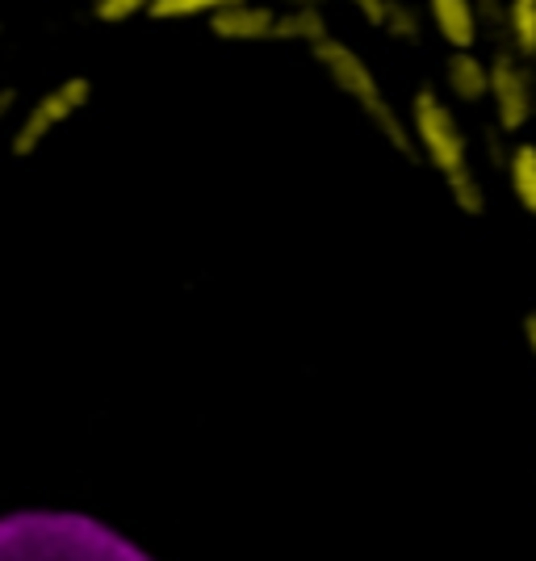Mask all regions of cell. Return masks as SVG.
Segmentation results:
<instances>
[{
	"label": "cell",
	"instance_id": "6da1fadb",
	"mask_svg": "<svg viewBox=\"0 0 536 561\" xmlns=\"http://www.w3.org/2000/svg\"><path fill=\"white\" fill-rule=\"evenodd\" d=\"M411 139L423 151V160L441 172V181L453 193V206L469 218L487 214V185L469 164V139L461 122L453 117V105L436 89H420L411 96Z\"/></svg>",
	"mask_w": 536,
	"mask_h": 561
},
{
	"label": "cell",
	"instance_id": "7a4b0ae2",
	"mask_svg": "<svg viewBox=\"0 0 536 561\" xmlns=\"http://www.w3.org/2000/svg\"><path fill=\"white\" fill-rule=\"evenodd\" d=\"M310 55H315V64L327 71V80L349 96L352 105H361V114L374 122V130L395 147L398 156L420 160V147L411 139V122L398 114V105L386 96L377 71L365 64V55H356V50H352L349 43H340V38H327L319 47H310Z\"/></svg>",
	"mask_w": 536,
	"mask_h": 561
},
{
	"label": "cell",
	"instance_id": "3957f363",
	"mask_svg": "<svg viewBox=\"0 0 536 561\" xmlns=\"http://www.w3.org/2000/svg\"><path fill=\"white\" fill-rule=\"evenodd\" d=\"M89 101H93V80H89V76H64L55 89H47V93L38 96L22 114L13 139H9V151H13L18 160L34 156V151H38L59 126H68L71 117L80 114Z\"/></svg>",
	"mask_w": 536,
	"mask_h": 561
},
{
	"label": "cell",
	"instance_id": "277c9868",
	"mask_svg": "<svg viewBox=\"0 0 536 561\" xmlns=\"http://www.w3.org/2000/svg\"><path fill=\"white\" fill-rule=\"evenodd\" d=\"M490 105H494V122L503 135H520L536 114L533 76L524 68V59L512 50L490 59Z\"/></svg>",
	"mask_w": 536,
	"mask_h": 561
},
{
	"label": "cell",
	"instance_id": "5b68a950",
	"mask_svg": "<svg viewBox=\"0 0 536 561\" xmlns=\"http://www.w3.org/2000/svg\"><path fill=\"white\" fill-rule=\"evenodd\" d=\"M277 18L281 9H273V4L243 0V4H231V9L214 13L210 34L223 38V43H277Z\"/></svg>",
	"mask_w": 536,
	"mask_h": 561
},
{
	"label": "cell",
	"instance_id": "8992f818",
	"mask_svg": "<svg viewBox=\"0 0 536 561\" xmlns=\"http://www.w3.org/2000/svg\"><path fill=\"white\" fill-rule=\"evenodd\" d=\"M427 18L453 50H474L478 34H482L474 0H427Z\"/></svg>",
	"mask_w": 536,
	"mask_h": 561
},
{
	"label": "cell",
	"instance_id": "52a82bcc",
	"mask_svg": "<svg viewBox=\"0 0 536 561\" xmlns=\"http://www.w3.org/2000/svg\"><path fill=\"white\" fill-rule=\"evenodd\" d=\"M444 84L448 93L466 105H478L490 96V64L478 59L474 50H453L448 55V68H444Z\"/></svg>",
	"mask_w": 536,
	"mask_h": 561
},
{
	"label": "cell",
	"instance_id": "ba28073f",
	"mask_svg": "<svg viewBox=\"0 0 536 561\" xmlns=\"http://www.w3.org/2000/svg\"><path fill=\"white\" fill-rule=\"evenodd\" d=\"M508 188H512V197L524 206V210L536 218V142H512V151H508Z\"/></svg>",
	"mask_w": 536,
	"mask_h": 561
},
{
	"label": "cell",
	"instance_id": "9c48e42d",
	"mask_svg": "<svg viewBox=\"0 0 536 561\" xmlns=\"http://www.w3.org/2000/svg\"><path fill=\"white\" fill-rule=\"evenodd\" d=\"M306 43V47H319L331 38V30H327V18L319 4H306V9H285L277 18V43Z\"/></svg>",
	"mask_w": 536,
	"mask_h": 561
},
{
	"label": "cell",
	"instance_id": "30bf717a",
	"mask_svg": "<svg viewBox=\"0 0 536 561\" xmlns=\"http://www.w3.org/2000/svg\"><path fill=\"white\" fill-rule=\"evenodd\" d=\"M508 43L520 59L536 55V0H508Z\"/></svg>",
	"mask_w": 536,
	"mask_h": 561
},
{
	"label": "cell",
	"instance_id": "8fae6325",
	"mask_svg": "<svg viewBox=\"0 0 536 561\" xmlns=\"http://www.w3.org/2000/svg\"><path fill=\"white\" fill-rule=\"evenodd\" d=\"M231 4H243V0H151L147 18L151 22H185V18H214Z\"/></svg>",
	"mask_w": 536,
	"mask_h": 561
},
{
	"label": "cell",
	"instance_id": "7c38bea8",
	"mask_svg": "<svg viewBox=\"0 0 536 561\" xmlns=\"http://www.w3.org/2000/svg\"><path fill=\"white\" fill-rule=\"evenodd\" d=\"M381 30L398 38V43H420L423 38V18L415 4H407V0H386V22Z\"/></svg>",
	"mask_w": 536,
	"mask_h": 561
},
{
	"label": "cell",
	"instance_id": "4fadbf2b",
	"mask_svg": "<svg viewBox=\"0 0 536 561\" xmlns=\"http://www.w3.org/2000/svg\"><path fill=\"white\" fill-rule=\"evenodd\" d=\"M89 9H93V18L101 25H117V22H130V18L147 13L151 0H93Z\"/></svg>",
	"mask_w": 536,
	"mask_h": 561
},
{
	"label": "cell",
	"instance_id": "5bb4252c",
	"mask_svg": "<svg viewBox=\"0 0 536 561\" xmlns=\"http://www.w3.org/2000/svg\"><path fill=\"white\" fill-rule=\"evenodd\" d=\"M474 9H478V22L490 25V30H508V0H474Z\"/></svg>",
	"mask_w": 536,
	"mask_h": 561
},
{
	"label": "cell",
	"instance_id": "9a60e30c",
	"mask_svg": "<svg viewBox=\"0 0 536 561\" xmlns=\"http://www.w3.org/2000/svg\"><path fill=\"white\" fill-rule=\"evenodd\" d=\"M349 4L365 18V22L381 30V22H386V0H349Z\"/></svg>",
	"mask_w": 536,
	"mask_h": 561
},
{
	"label": "cell",
	"instance_id": "2e32d148",
	"mask_svg": "<svg viewBox=\"0 0 536 561\" xmlns=\"http://www.w3.org/2000/svg\"><path fill=\"white\" fill-rule=\"evenodd\" d=\"M13 110H18V89H0V126L9 122Z\"/></svg>",
	"mask_w": 536,
	"mask_h": 561
},
{
	"label": "cell",
	"instance_id": "e0dca14e",
	"mask_svg": "<svg viewBox=\"0 0 536 561\" xmlns=\"http://www.w3.org/2000/svg\"><path fill=\"white\" fill-rule=\"evenodd\" d=\"M524 344H528V352H533V360H536V310L524 314Z\"/></svg>",
	"mask_w": 536,
	"mask_h": 561
},
{
	"label": "cell",
	"instance_id": "ac0fdd59",
	"mask_svg": "<svg viewBox=\"0 0 536 561\" xmlns=\"http://www.w3.org/2000/svg\"><path fill=\"white\" fill-rule=\"evenodd\" d=\"M281 4H289V9H306V4H323V0H281Z\"/></svg>",
	"mask_w": 536,
	"mask_h": 561
},
{
	"label": "cell",
	"instance_id": "d6986e66",
	"mask_svg": "<svg viewBox=\"0 0 536 561\" xmlns=\"http://www.w3.org/2000/svg\"><path fill=\"white\" fill-rule=\"evenodd\" d=\"M533 71H536V55H533Z\"/></svg>",
	"mask_w": 536,
	"mask_h": 561
}]
</instances>
